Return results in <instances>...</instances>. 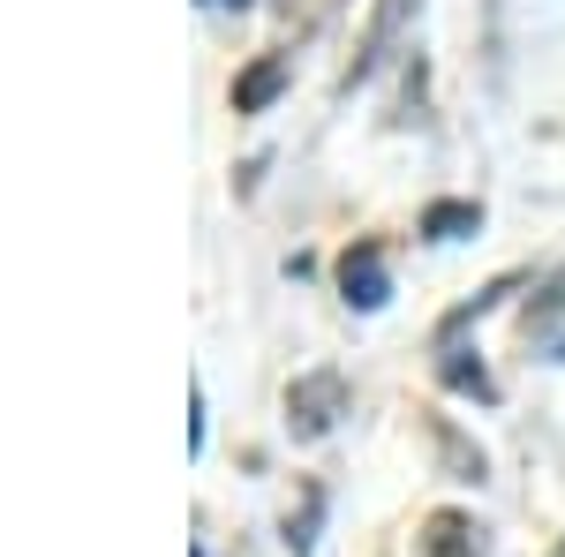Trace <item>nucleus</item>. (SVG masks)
I'll use <instances>...</instances> for the list:
<instances>
[{"label":"nucleus","instance_id":"obj_11","mask_svg":"<svg viewBox=\"0 0 565 557\" xmlns=\"http://www.w3.org/2000/svg\"><path fill=\"white\" fill-rule=\"evenodd\" d=\"M558 557H565V550H558Z\"/></svg>","mask_w":565,"mask_h":557},{"label":"nucleus","instance_id":"obj_8","mask_svg":"<svg viewBox=\"0 0 565 557\" xmlns=\"http://www.w3.org/2000/svg\"><path fill=\"white\" fill-rule=\"evenodd\" d=\"M445 385H452V392H476V399H498L490 369H482V362H468V354H445Z\"/></svg>","mask_w":565,"mask_h":557},{"label":"nucleus","instance_id":"obj_10","mask_svg":"<svg viewBox=\"0 0 565 557\" xmlns=\"http://www.w3.org/2000/svg\"><path fill=\"white\" fill-rule=\"evenodd\" d=\"M212 8H234V15H242V8H249V0H212Z\"/></svg>","mask_w":565,"mask_h":557},{"label":"nucleus","instance_id":"obj_7","mask_svg":"<svg viewBox=\"0 0 565 557\" xmlns=\"http://www.w3.org/2000/svg\"><path fill=\"white\" fill-rule=\"evenodd\" d=\"M437 452L452 460V482H482V452H476V444H468L452 422H437Z\"/></svg>","mask_w":565,"mask_h":557},{"label":"nucleus","instance_id":"obj_5","mask_svg":"<svg viewBox=\"0 0 565 557\" xmlns=\"http://www.w3.org/2000/svg\"><path fill=\"white\" fill-rule=\"evenodd\" d=\"M482 550V527L468 513H430L423 527V557H476Z\"/></svg>","mask_w":565,"mask_h":557},{"label":"nucleus","instance_id":"obj_6","mask_svg":"<svg viewBox=\"0 0 565 557\" xmlns=\"http://www.w3.org/2000/svg\"><path fill=\"white\" fill-rule=\"evenodd\" d=\"M482 226V204H430L423 212V234L430 242H460V234H476Z\"/></svg>","mask_w":565,"mask_h":557},{"label":"nucleus","instance_id":"obj_4","mask_svg":"<svg viewBox=\"0 0 565 557\" xmlns=\"http://www.w3.org/2000/svg\"><path fill=\"white\" fill-rule=\"evenodd\" d=\"M279 90H287V61H279V53H264V61H249V68L234 76V114H264Z\"/></svg>","mask_w":565,"mask_h":557},{"label":"nucleus","instance_id":"obj_2","mask_svg":"<svg viewBox=\"0 0 565 557\" xmlns=\"http://www.w3.org/2000/svg\"><path fill=\"white\" fill-rule=\"evenodd\" d=\"M340 294H348V309H385L392 279H385V249L377 242H354L340 257Z\"/></svg>","mask_w":565,"mask_h":557},{"label":"nucleus","instance_id":"obj_1","mask_svg":"<svg viewBox=\"0 0 565 557\" xmlns=\"http://www.w3.org/2000/svg\"><path fill=\"white\" fill-rule=\"evenodd\" d=\"M348 415V377L340 369H309L287 385V429L295 437H324V429Z\"/></svg>","mask_w":565,"mask_h":557},{"label":"nucleus","instance_id":"obj_3","mask_svg":"<svg viewBox=\"0 0 565 557\" xmlns=\"http://www.w3.org/2000/svg\"><path fill=\"white\" fill-rule=\"evenodd\" d=\"M423 0H377V15H370V31H362V53H354V68H348V84H362L377 61L392 53V39L407 31V15H415Z\"/></svg>","mask_w":565,"mask_h":557},{"label":"nucleus","instance_id":"obj_9","mask_svg":"<svg viewBox=\"0 0 565 557\" xmlns=\"http://www.w3.org/2000/svg\"><path fill=\"white\" fill-rule=\"evenodd\" d=\"M317 513H324V497H317V490H302V513H287V543H295V557L309 550V527H317Z\"/></svg>","mask_w":565,"mask_h":557}]
</instances>
